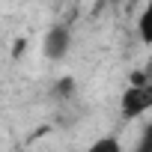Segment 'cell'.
Masks as SVG:
<instances>
[{"instance_id": "3", "label": "cell", "mask_w": 152, "mask_h": 152, "mask_svg": "<svg viewBox=\"0 0 152 152\" xmlns=\"http://www.w3.org/2000/svg\"><path fill=\"white\" fill-rule=\"evenodd\" d=\"M137 33L143 45H152V0H146L143 12L137 15Z\"/></svg>"}, {"instance_id": "6", "label": "cell", "mask_w": 152, "mask_h": 152, "mask_svg": "<svg viewBox=\"0 0 152 152\" xmlns=\"http://www.w3.org/2000/svg\"><path fill=\"white\" fill-rule=\"evenodd\" d=\"M140 75H143V78H146V81H149V84H152V57H149V63H146V69H143V72H140Z\"/></svg>"}, {"instance_id": "4", "label": "cell", "mask_w": 152, "mask_h": 152, "mask_svg": "<svg viewBox=\"0 0 152 152\" xmlns=\"http://www.w3.org/2000/svg\"><path fill=\"white\" fill-rule=\"evenodd\" d=\"M87 152H125V149H122V143H119L113 134H107V137H99V140H93Z\"/></svg>"}, {"instance_id": "1", "label": "cell", "mask_w": 152, "mask_h": 152, "mask_svg": "<svg viewBox=\"0 0 152 152\" xmlns=\"http://www.w3.org/2000/svg\"><path fill=\"white\" fill-rule=\"evenodd\" d=\"M119 110L125 119H134L146 110H152V84L143 81V84H128L122 99H119Z\"/></svg>"}, {"instance_id": "2", "label": "cell", "mask_w": 152, "mask_h": 152, "mask_svg": "<svg viewBox=\"0 0 152 152\" xmlns=\"http://www.w3.org/2000/svg\"><path fill=\"white\" fill-rule=\"evenodd\" d=\"M69 51H72V30H69V24H54V27H48V33H45V39H42V54L57 63V60H66Z\"/></svg>"}, {"instance_id": "5", "label": "cell", "mask_w": 152, "mask_h": 152, "mask_svg": "<svg viewBox=\"0 0 152 152\" xmlns=\"http://www.w3.org/2000/svg\"><path fill=\"white\" fill-rule=\"evenodd\" d=\"M134 152H152V122L143 128V134H140V140L134 143Z\"/></svg>"}]
</instances>
